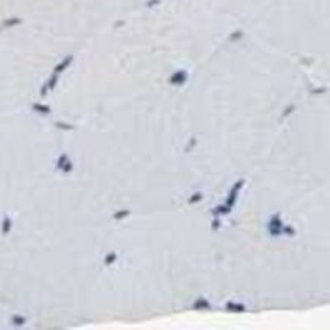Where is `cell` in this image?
<instances>
[{
	"label": "cell",
	"instance_id": "obj_1",
	"mask_svg": "<svg viewBox=\"0 0 330 330\" xmlns=\"http://www.w3.org/2000/svg\"><path fill=\"white\" fill-rule=\"evenodd\" d=\"M283 222H282V214L280 213H275L271 218L269 224H268V230H269V234L277 237V236L282 234V228H283Z\"/></svg>",
	"mask_w": 330,
	"mask_h": 330
},
{
	"label": "cell",
	"instance_id": "obj_2",
	"mask_svg": "<svg viewBox=\"0 0 330 330\" xmlns=\"http://www.w3.org/2000/svg\"><path fill=\"white\" fill-rule=\"evenodd\" d=\"M244 184H245V180H239L234 186L231 187L230 195H228V196H227V199H225V205H228L230 209H233V207H234L236 201H237V195H239V190L242 189Z\"/></svg>",
	"mask_w": 330,
	"mask_h": 330
},
{
	"label": "cell",
	"instance_id": "obj_3",
	"mask_svg": "<svg viewBox=\"0 0 330 330\" xmlns=\"http://www.w3.org/2000/svg\"><path fill=\"white\" fill-rule=\"evenodd\" d=\"M210 307H212V306H210L209 300H207V298H204V297L198 298V300L193 303V309H195V310H209Z\"/></svg>",
	"mask_w": 330,
	"mask_h": 330
},
{
	"label": "cell",
	"instance_id": "obj_4",
	"mask_svg": "<svg viewBox=\"0 0 330 330\" xmlns=\"http://www.w3.org/2000/svg\"><path fill=\"white\" fill-rule=\"evenodd\" d=\"M227 309L230 312H245V306L240 303H234V301H228L227 303Z\"/></svg>",
	"mask_w": 330,
	"mask_h": 330
},
{
	"label": "cell",
	"instance_id": "obj_5",
	"mask_svg": "<svg viewBox=\"0 0 330 330\" xmlns=\"http://www.w3.org/2000/svg\"><path fill=\"white\" fill-rule=\"evenodd\" d=\"M230 212H231V209H230L228 205L222 204V205H218V207L213 210V214H214V216H219V214H228Z\"/></svg>",
	"mask_w": 330,
	"mask_h": 330
},
{
	"label": "cell",
	"instance_id": "obj_6",
	"mask_svg": "<svg viewBox=\"0 0 330 330\" xmlns=\"http://www.w3.org/2000/svg\"><path fill=\"white\" fill-rule=\"evenodd\" d=\"M11 225H12V222H11V219L6 216L5 219H3V227H2V233L3 234H8L9 231H11Z\"/></svg>",
	"mask_w": 330,
	"mask_h": 330
},
{
	"label": "cell",
	"instance_id": "obj_7",
	"mask_svg": "<svg viewBox=\"0 0 330 330\" xmlns=\"http://www.w3.org/2000/svg\"><path fill=\"white\" fill-rule=\"evenodd\" d=\"M128 216H130V210H119L117 213L113 214V219L120 221V219H125V218H128Z\"/></svg>",
	"mask_w": 330,
	"mask_h": 330
},
{
	"label": "cell",
	"instance_id": "obj_8",
	"mask_svg": "<svg viewBox=\"0 0 330 330\" xmlns=\"http://www.w3.org/2000/svg\"><path fill=\"white\" fill-rule=\"evenodd\" d=\"M116 260H117V254H116L114 251H111V253H108V254H106V257H105V265H108V266H110V265H113V263H114Z\"/></svg>",
	"mask_w": 330,
	"mask_h": 330
},
{
	"label": "cell",
	"instance_id": "obj_9",
	"mask_svg": "<svg viewBox=\"0 0 330 330\" xmlns=\"http://www.w3.org/2000/svg\"><path fill=\"white\" fill-rule=\"evenodd\" d=\"M201 199H202V193H201V192H195V193L189 198V204H196V202H199Z\"/></svg>",
	"mask_w": 330,
	"mask_h": 330
},
{
	"label": "cell",
	"instance_id": "obj_10",
	"mask_svg": "<svg viewBox=\"0 0 330 330\" xmlns=\"http://www.w3.org/2000/svg\"><path fill=\"white\" fill-rule=\"evenodd\" d=\"M282 234L294 236V234H295V228H294V227H291V225H283V228H282Z\"/></svg>",
	"mask_w": 330,
	"mask_h": 330
},
{
	"label": "cell",
	"instance_id": "obj_11",
	"mask_svg": "<svg viewBox=\"0 0 330 330\" xmlns=\"http://www.w3.org/2000/svg\"><path fill=\"white\" fill-rule=\"evenodd\" d=\"M26 323V318L24 317H20V315H14L12 317V324L14 326H23Z\"/></svg>",
	"mask_w": 330,
	"mask_h": 330
},
{
	"label": "cell",
	"instance_id": "obj_12",
	"mask_svg": "<svg viewBox=\"0 0 330 330\" xmlns=\"http://www.w3.org/2000/svg\"><path fill=\"white\" fill-rule=\"evenodd\" d=\"M61 170L64 172V174H69V172H71L73 170V165H71L70 160H67L64 165H62V167H61Z\"/></svg>",
	"mask_w": 330,
	"mask_h": 330
},
{
	"label": "cell",
	"instance_id": "obj_13",
	"mask_svg": "<svg viewBox=\"0 0 330 330\" xmlns=\"http://www.w3.org/2000/svg\"><path fill=\"white\" fill-rule=\"evenodd\" d=\"M67 160H69L67 154H62V155H61V157L58 158V169H61V167H62V165H64V163H66Z\"/></svg>",
	"mask_w": 330,
	"mask_h": 330
},
{
	"label": "cell",
	"instance_id": "obj_14",
	"mask_svg": "<svg viewBox=\"0 0 330 330\" xmlns=\"http://www.w3.org/2000/svg\"><path fill=\"white\" fill-rule=\"evenodd\" d=\"M37 111H40V113H44V114H49L50 113V108L49 106H41V105H35L34 106Z\"/></svg>",
	"mask_w": 330,
	"mask_h": 330
},
{
	"label": "cell",
	"instance_id": "obj_15",
	"mask_svg": "<svg viewBox=\"0 0 330 330\" xmlns=\"http://www.w3.org/2000/svg\"><path fill=\"white\" fill-rule=\"evenodd\" d=\"M57 126H59V130H73L71 125H66V123H61V122L57 123Z\"/></svg>",
	"mask_w": 330,
	"mask_h": 330
},
{
	"label": "cell",
	"instance_id": "obj_16",
	"mask_svg": "<svg viewBox=\"0 0 330 330\" xmlns=\"http://www.w3.org/2000/svg\"><path fill=\"white\" fill-rule=\"evenodd\" d=\"M219 227H221V221L216 218V219H214V221L212 222V228H213V230H218Z\"/></svg>",
	"mask_w": 330,
	"mask_h": 330
}]
</instances>
